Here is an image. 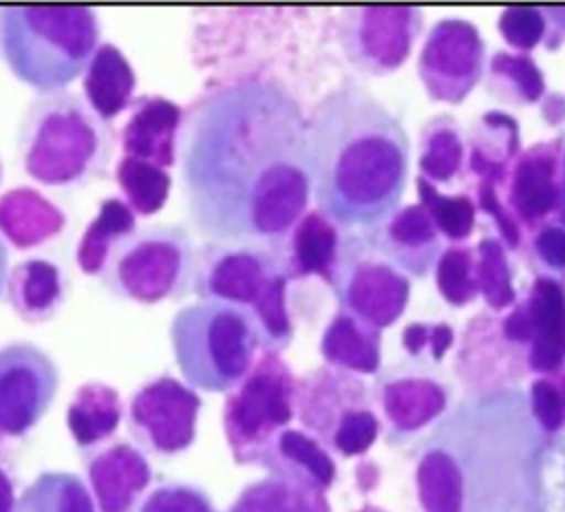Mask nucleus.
<instances>
[{"instance_id":"obj_1","label":"nucleus","mask_w":565,"mask_h":512,"mask_svg":"<svg viewBox=\"0 0 565 512\" xmlns=\"http://www.w3.org/2000/svg\"><path fill=\"white\" fill-rule=\"evenodd\" d=\"M177 161L188 218L212 243L278 247L307 212V117L278 82L247 77L201 97Z\"/></svg>"},{"instance_id":"obj_2","label":"nucleus","mask_w":565,"mask_h":512,"mask_svg":"<svg viewBox=\"0 0 565 512\" xmlns=\"http://www.w3.org/2000/svg\"><path fill=\"white\" fill-rule=\"evenodd\" d=\"M552 437L519 386L475 391L424 437L415 490L424 512H547Z\"/></svg>"},{"instance_id":"obj_3","label":"nucleus","mask_w":565,"mask_h":512,"mask_svg":"<svg viewBox=\"0 0 565 512\" xmlns=\"http://www.w3.org/2000/svg\"><path fill=\"white\" fill-rule=\"evenodd\" d=\"M311 196L342 230H371L402 203L411 141L402 121L353 79L329 90L307 119Z\"/></svg>"},{"instance_id":"obj_4","label":"nucleus","mask_w":565,"mask_h":512,"mask_svg":"<svg viewBox=\"0 0 565 512\" xmlns=\"http://www.w3.org/2000/svg\"><path fill=\"white\" fill-rule=\"evenodd\" d=\"M2 57L40 95L66 90L99 46V20L88 7H2Z\"/></svg>"},{"instance_id":"obj_5","label":"nucleus","mask_w":565,"mask_h":512,"mask_svg":"<svg viewBox=\"0 0 565 512\" xmlns=\"http://www.w3.org/2000/svg\"><path fill=\"white\" fill-rule=\"evenodd\" d=\"M113 132L82 95H40L26 110L18 150L24 172L49 188H73L97 174L110 157Z\"/></svg>"},{"instance_id":"obj_6","label":"nucleus","mask_w":565,"mask_h":512,"mask_svg":"<svg viewBox=\"0 0 565 512\" xmlns=\"http://www.w3.org/2000/svg\"><path fill=\"white\" fill-rule=\"evenodd\" d=\"M289 280L276 247L210 243L196 252L194 291L201 298L247 309L267 353H280L294 338L287 305Z\"/></svg>"},{"instance_id":"obj_7","label":"nucleus","mask_w":565,"mask_h":512,"mask_svg":"<svg viewBox=\"0 0 565 512\" xmlns=\"http://www.w3.org/2000/svg\"><path fill=\"white\" fill-rule=\"evenodd\" d=\"M170 346L183 382L205 393L232 391L263 349L247 309L210 298H199L172 316Z\"/></svg>"},{"instance_id":"obj_8","label":"nucleus","mask_w":565,"mask_h":512,"mask_svg":"<svg viewBox=\"0 0 565 512\" xmlns=\"http://www.w3.org/2000/svg\"><path fill=\"white\" fill-rule=\"evenodd\" d=\"M196 252L179 225L137 227L108 258L102 280L124 300L157 305L194 289Z\"/></svg>"},{"instance_id":"obj_9","label":"nucleus","mask_w":565,"mask_h":512,"mask_svg":"<svg viewBox=\"0 0 565 512\" xmlns=\"http://www.w3.org/2000/svg\"><path fill=\"white\" fill-rule=\"evenodd\" d=\"M294 413L296 377L280 353L263 351L223 404V433L234 461L260 463Z\"/></svg>"},{"instance_id":"obj_10","label":"nucleus","mask_w":565,"mask_h":512,"mask_svg":"<svg viewBox=\"0 0 565 512\" xmlns=\"http://www.w3.org/2000/svg\"><path fill=\"white\" fill-rule=\"evenodd\" d=\"M338 309L382 331L397 322L411 296L406 274L380 258L358 234H344L329 280Z\"/></svg>"},{"instance_id":"obj_11","label":"nucleus","mask_w":565,"mask_h":512,"mask_svg":"<svg viewBox=\"0 0 565 512\" xmlns=\"http://www.w3.org/2000/svg\"><path fill=\"white\" fill-rule=\"evenodd\" d=\"M422 26L424 15L415 7H351L340 11L335 38L353 68L382 77L408 60Z\"/></svg>"},{"instance_id":"obj_12","label":"nucleus","mask_w":565,"mask_h":512,"mask_svg":"<svg viewBox=\"0 0 565 512\" xmlns=\"http://www.w3.org/2000/svg\"><path fill=\"white\" fill-rule=\"evenodd\" d=\"M201 397L185 382L161 375L139 386L128 406L126 424L141 452L174 457L196 437Z\"/></svg>"},{"instance_id":"obj_13","label":"nucleus","mask_w":565,"mask_h":512,"mask_svg":"<svg viewBox=\"0 0 565 512\" xmlns=\"http://www.w3.org/2000/svg\"><path fill=\"white\" fill-rule=\"evenodd\" d=\"M419 82L433 102L461 104L486 75V42L463 18H441L428 31L419 57Z\"/></svg>"},{"instance_id":"obj_14","label":"nucleus","mask_w":565,"mask_h":512,"mask_svg":"<svg viewBox=\"0 0 565 512\" xmlns=\"http://www.w3.org/2000/svg\"><path fill=\"white\" fill-rule=\"evenodd\" d=\"M60 388V371L31 342L0 346V439H20L49 413Z\"/></svg>"},{"instance_id":"obj_15","label":"nucleus","mask_w":565,"mask_h":512,"mask_svg":"<svg viewBox=\"0 0 565 512\" xmlns=\"http://www.w3.org/2000/svg\"><path fill=\"white\" fill-rule=\"evenodd\" d=\"M563 152V135L539 141L521 150L503 177L501 199L523 234L536 232L556 218Z\"/></svg>"},{"instance_id":"obj_16","label":"nucleus","mask_w":565,"mask_h":512,"mask_svg":"<svg viewBox=\"0 0 565 512\" xmlns=\"http://www.w3.org/2000/svg\"><path fill=\"white\" fill-rule=\"evenodd\" d=\"M369 386L349 371L320 366L296 380V413L324 448L338 426L353 413L373 406Z\"/></svg>"},{"instance_id":"obj_17","label":"nucleus","mask_w":565,"mask_h":512,"mask_svg":"<svg viewBox=\"0 0 565 512\" xmlns=\"http://www.w3.org/2000/svg\"><path fill=\"white\" fill-rule=\"evenodd\" d=\"M366 245L402 274L424 278L444 252L441 234L419 203L397 207L388 218L364 230Z\"/></svg>"},{"instance_id":"obj_18","label":"nucleus","mask_w":565,"mask_h":512,"mask_svg":"<svg viewBox=\"0 0 565 512\" xmlns=\"http://www.w3.org/2000/svg\"><path fill=\"white\" fill-rule=\"evenodd\" d=\"M86 486L97 512H132L152 483V468L146 455L128 444H104L84 459Z\"/></svg>"},{"instance_id":"obj_19","label":"nucleus","mask_w":565,"mask_h":512,"mask_svg":"<svg viewBox=\"0 0 565 512\" xmlns=\"http://www.w3.org/2000/svg\"><path fill=\"white\" fill-rule=\"evenodd\" d=\"M375 399L391 430L411 435L446 413L448 388L419 366H393L380 375Z\"/></svg>"},{"instance_id":"obj_20","label":"nucleus","mask_w":565,"mask_h":512,"mask_svg":"<svg viewBox=\"0 0 565 512\" xmlns=\"http://www.w3.org/2000/svg\"><path fill=\"white\" fill-rule=\"evenodd\" d=\"M527 322L530 344L525 369L534 375H547L565 369V289L563 280L539 274L525 296L519 298Z\"/></svg>"},{"instance_id":"obj_21","label":"nucleus","mask_w":565,"mask_h":512,"mask_svg":"<svg viewBox=\"0 0 565 512\" xmlns=\"http://www.w3.org/2000/svg\"><path fill=\"white\" fill-rule=\"evenodd\" d=\"M183 110L168 97L148 95L130 104L121 128V157L170 170L177 163Z\"/></svg>"},{"instance_id":"obj_22","label":"nucleus","mask_w":565,"mask_h":512,"mask_svg":"<svg viewBox=\"0 0 565 512\" xmlns=\"http://www.w3.org/2000/svg\"><path fill=\"white\" fill-rule=\"evenodd\" d=\"M342 236V227H338L331 218L318 210H307L278 245V254L289 278L296 280L305 276H320L329 285Z\"/></svg>"},{"instance_id":"obj_23","label":"nucleus","mask_w":565,"mask_h":512,"mask_svg":"<svg viewBox=\"0 0 565 512\" xmlns=\"http://www.w3.org/2000/svg\"><path fill=\"white\" fill-rule=\"evenodd\" d=\"M137 75L128 57L113 42H99L82 73L84 102L102 119L110 121L132 104Z\"/></svg>"},{"instance_id":"obj_24","label":"nucleus","mask_w":565,"mask_h":512,"mask_svg":"<svg viewBox=\"0 0 565 512\" xmlns=\"http://www.w3.org/2000/svg\"><path fill=\"white\" fill-rule=\"evenodd\" d=\"M7 296L29 324H40L60 313L66 300V278L62 269L46 258H26L9 271Z\"/></svg>"},{"instance_id":"obj_25","label":"nucleus","mask_w":565,"mask_h":512,"mask_svg":"<svg viewBox=\"0 0 565 512\" xmlns=\"http://www.w3.org/2000/svg\"><path fill=\"white\" fill-rule=\"evenodd\" d=\"M126 415L119 391L106 382H84L75 388L66 406V428L82 450L104 446Z\"/></svg>"},{"instance_id":"obj_26","label":"nucleus","mask_w":565,"mask_h":512,"mask_svg":"<svg viewBox=\"0 0 565 512\" xmlns=\"http://www.w3.org/2000/svg\"><path fill=\"white\" fill-rule=\"evenodd\" d=\"M64 225V212L33 188H15L0 196V236L18 249L51 241Z\"/></svg>"},{"instance_id":"obj_27","label":"nucleus","mask_w":565,"mask_h":512,"mask_svg":"<svg viewBox=\"0 0 565 512\" xmlns=\"http://www.w3.org/2000/svg\"><path fill=\"white\" fill-rule=\"evenodd\" d=\"M260 466L274 477L294 479L324 492L335 481V463L327 448L298 428H285L267 448Z\"/></svg>"},{"instance_id":"obj_28","label":"nucleus","mask_w":565,"mask_h":512,"mask_svg":"<svg viewBox=\"0 0 565 512\" xmlns=\"http://www.w3.org/2000/svg\"><path fill=\"white\" fill-rule=\"evenodd\" d=\"M320 355L327 366L371 375L380 371L382 335L377 329L338 309L322 331Z\"/></svg>"},{"instance_id":"obj_29","label":"nucleus","mask_w":565,"mask_h":512,"mask_svg":"<svg viewBox=\"0 0 565 512\" xmlns=\"http://www.w3.org/2000/svg\"><path fill=\"white\" fill-rule=\"evenodd\" d=\"M521 152L519 121L503 110H488L479 117L468 139V168L475 179L503 183V177Z\"/></svg>"},{"instance_id":"obj_30","label":"nucleus","mask_w":565,"mask_h":512,"mask_svg":"<svg viewBox=\"0 0 565 512\" xmlns=\"http://www.w3.org/2000/svg\"><path fill=\"white\" fill-rule=\"evenodd\" d=\"M468 168V137L461 124L448 115L439 113L430 117L417 143V170L422 179L433 185L450 183Z\"/></svg>"},{"instance_id":"obj_31","label":"nucleus","mask_w":565,"mask_h":512,"mask_svg":"<svg viewBox=\"0 0 565 512\" xmlns=\"http://www.w3.org/2000/svg\"><path fill=\"white\" fill-rule=\"evenodd\" d=\"M137 230V216L117 196H108L99 203L97 214L84 227L77 243V267L82 274L102 276L110 254Z\"/></svg>"},{"instance_id":"obj_32","label":"nucleus","mask_w":565,"mask_h":512,"mask_svg":"<svg viewBox=\"0 0 565 512\" xmlns=\"http://www.w3.org/2000/svg\"><path fill=\"white\" fill-rule=\"evenodd\" d=\"M227 512H329V505L320 490L269 474L245 486Z\"/></svg>"},{"instance_id":"obj_33","label":"nucleus","mask_w":565,"mask_h":512,"mask_svg":"<svg viewBox=\"0 0 565 512\" xmlns=\"http://www.w3.org/2000/svg\"><path fill=\"white\" fill-rule=\"evenodd\" d=\"M488 90L514 106H527L543 99L547 93L545 75L530 53L494 51L488 60Z\"/></svg>"},{"instance_id":"obj_34","label":"nucleus","mask_w":565,"mask_h":512,"mask_svg":"<svg viewBox=\"0 0 565 512\" xmlns=\"http://www.w3.org/2000/svg\"><path fill=\"white\" fill-rule=\"evenodd\" d=\"M15 512H97V508L79 474L46 470L18 494Z\"/></svg>"},{"instance_id":"obj_35","label":"nucleus","mask_w":565,"mask_h":512,"mask_svg":"<svg viewBox=\"0 0 565 512\" xmlns=\"http://www.w3.org/2000/svg\"><path fill=\"white\" fill-rule=\"evenodd\" d=\"M115 181L119 185L121 201L132 210L135 216L157 214L166 205L172 188L170 170L128 157L117 159Z\"/></svg>"},{"instance_id":"obj_36","label":"nucleus","mask_w":565,"mask_h":512,"mask_svg":"<svg viewBox=\"0 0 565 512\" xmlns=\"http://www.w3.org/2000/svg\"><path fill=\"white\" fill-rule=\"evenodd\" d=\"M475 269L479 296L492 313H501L519 300L508 247L494 234L481 236L475 245Z\"/></svg>"},{"instance_id":"obj_37","label":"nucleus","mask_w":565,"mask_h":512,"mask_svg":"<svg viewBox=\"0 0 565 512\" xmlns=\"http://www.w3.org/2000/svg\"><path fill=\"white\" fill-rule=\"evenodd\" d=\"M415 185L419 194L417 203L426 210L433 225L444 238L461 243L472 234L477 205L468 194H444L437 190V185L428 183L422 177L415 179Z\"/></svg>"},{"instance_id":"obj_38","label":"nucleus","mask_w":565,"mask_h":512,"mask_svg":"<svg viewBox=\"0 0 565 512\" xmlns=\"http://www.w3.org/2000/svg\"><path fill=\"white\" fill-rule=\"evenodd\" d=\"M435 282L441 298L452 307L470 305L479 296L475 247L455 243L446 247L435 263Z\"/></svg>"},{"instance_id":"obj_39","label":"nucleus","mask_w":565,"mask_h":512,"mask_svg":"<svg viewBox=\"0 0 565 512\" xmlns=\"http://www.w3.org/2000/svg\"><path fill=\"white\" fill-rule=\"evenodd\" d=\"M497 29L501 38L516 49V53H530L536 46L554 51L561 46L563 38L550 26L543 9L534 7H508L501 11L497 20Z\"/></svg>"},{"instance_id":"obj_40","label":"nucleus","mask_w":565,"mask_h":512,"mask_svg":"<svg viewBox=\"0 0 565 512\" xmlns=\"http://www.w3.org/2000/svg\"><path fill=\"white\" fill-rule=\"evenodd\" d=\"M525 395L530 413L545 435L565 430V369L536 375Z\"/></svg>"},{"instance_id":"obj_41","label":"nucleus","mask_w":565,"mask_h":512,"mask_svg":"<svg viewBox=\"0 0 565 512\" xmlns=\"http://www.w3.org/2000/svg\"><path fill=\"white\" fill-rule=\"evenodd\" d=\"M132 512H216L210 497L183 481H161L150 486Z\"/></svg>"},{"instance_id":"obj_42","label":"nucleus","mask_w":565,"mask_h":512,"mask_svg":"<svg viewBox=\"0 0 565 512\" xmlns=\"http://www.w3.org/2000/svg\"><path fill=\"white\" fill-rule=\"evenodd\" d=\"M455 342L448 322H408L402 331V346L415 362H439Z\"/></svg>"},{"instance_id":"obj_43","label":"nucleus","mask_w":565,"mask_h":512,"mask_svg":"<svg viewBox=\"0 0 565 512\" xmlns=\"http://www.w3.org/2000/svg\"><path fill=\"white\" fill-rule=\"evenodd\" d=\"M527 249L532 254V260L541 265V274L563 280L565 278V227L554 223H547L532 232L527 241Z\"/></svg>"},{"instance_id":"obj_44","label":"nucleus","mask_w":565,"mask_h":512,"mask_svg":"<svg viewBox=\"0 0 565 512\" xmlns=\"http://www.w3.org/2000/svg\"><path fill=\"white\" fill-rule=\"evenodd\" d=\"M541 117L550 126H561L565 121V95L563 93H545L541 99Z\"/></svg>"},{"instance_id":"obj_45","label":"nucleus","mask_w":565,"mask_h":512,"mask_svg":"<svg viewBox=\"0 0 565 512\" xmlns=\"http://www.w3.org/2000/svg\"><path fill=\"white\" fill-rule=\"evenodd\" d=\"M15 501H18V494H15L13 479L0 461V512H15Z\"/></svg>"},{"instance_id":"obj_46","label":"nucleus","mask_w":565,"mask_h":512,"mask_svg":"<svg viewBox=\"0 0 565 512\" xmlns=\"http://www.w3.org/2000/svg\"><path fill=\"white\" fill-rule=\"evenodd\" d=\"M543 15L547 18L550 26L565 40V7H545Z\"/></svg>"},{"instance_id":"obj_47","label":"nucleus","mask_w":565,"mask_h":512,"mask_svg":"<svg viewBox=\"0 0 565 512\" xmlns=\"http://www.w3.org/2000/svg\"><path fill=\"white\" fill-rule=\"evenodd\" d=\"M556 223L565 227V152L561 159V179H558V210H556Z\"/></svg>"},{"instance_id":"obj_48","label":"nucleus","mask_w":565,"mask_h":512,"mask_svg":"<svg viewBox=\"0 0 565 512\" xmlns=\"http://www.w3.org/2000/svg\"><path fill=\"white\" fill-rule=\"evenodd\" d=\"M7 278H9V249L4 238L0 236V294L7 289Z\"/></svg>"},{"instance_id":"obj_49","label":"nucleus","mask_w":565,"mask_h":512,"mask_svg":"<svg viewBox=\"0 0 565 512\" xmlns=\"http://www.w3.org/2000/svg\"><path fill=\"white\" fill-rule=\"evenodd\" d=\"M358 512H386V510H380V508H364V510H358Z\"/></svg>"},{"instance_id":"obj_50","label":"nucleus","mask_w":565,"mask_h":512,"mask_svg":"<svg viewBox=\"0 0 565 512\" xmlns=\"http://www.w3.org/2000/svg\"><path fill=\"white\" fill-rule=\"evenodd\" d=\"M2 174H4V170H2V161H0V183H2Z\"/></svg>"},{"instance_id":"obj_51","label":"nucleus","mask_w":565,"mask_h":512,"mask_svg":"<svg viewBox=\"0 0 565 512\" xmlns=\"http://www.w3.org/2000/svg\"><path fill=\"white\" fill-rule=\"evenodd\" d=\"M563 289H565V278H563Z\"/></svg>"}]
</instances>
